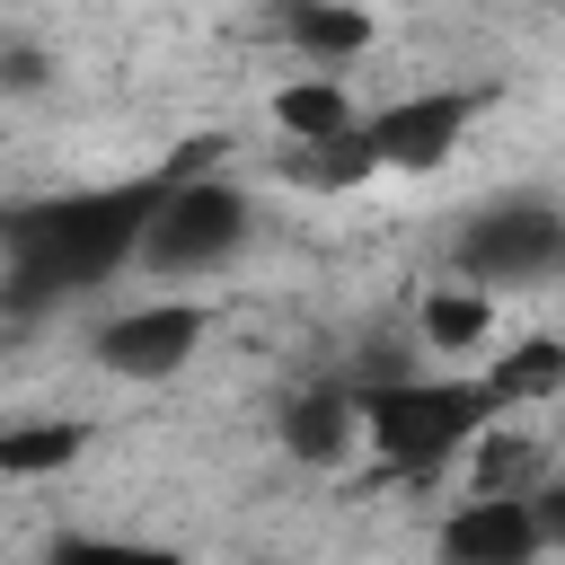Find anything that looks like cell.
I'll use <instances>...</instances> for the list:
<instances>
[{"label": "cell", "instance_id": "1", "mask_svg": "<svg viewBox=\"0 0 565 565\" xmlns=\"http://www.w3.org/2000/svg\"><path fill=\"white\" fill-rule=\"evenodd\" d=\"M159 194H168V177H132V185H88V194L9 212V282H0L9 318L26 327L44 300L88 291L115 265H132L150 221H159Z\"/></svg>", "mask_w": 565, "mask_h": 565}, {"label": "cell", "instance_id": "2", "mask_svg": "<svg viewBox=\"0 0 565 565\" xmlns=\"http://www.w3.org/2000/svg\"><path fill=\"white\" fill-rule=\"evenodd\" d=\"M494 415H503V406H494L486 380L397 371V380H371V388H362V441L388 459V477H433V468L459 459Z\"/></svg>", "mask_w": 565, "mask_h": 565}, {"label": "cell", "instance_id": "3", "mask_svg": "<svg viewBox=\"0 0 565 565\" xmlns=\"http://www.w3.org/2000/svg\"><path fill=\"white\" fill-rule=\"evenodd\" d=\"M247 194L221 185V177H194V185H168L159 194V221L141 238V274H221L238 247H247Z\"/></svg>", "mask_w": 565, "mask_h": 565}, {"label": "cell", "instance_id": "4", "mask_svg": "<svg viewBox=\"0 0 565 565\" xmlns=\"http://www.w3.org/2000/svg\"><path fill=\"white\" fill-rule=\"evenodd\" d=\"M547 265H565V212L539 203V194H512V203H486L468 230H459V274L468 282H539Z\"/></svg>", "mask_w": 565, "mask_h": 565}, {"label": "cell", "instance_id": "5", "mask_svg": "<svg viewBox=\"0 0 565 565\" xmlns=\"http://www.w3.org/2000/svg\"><path fill=\"white\" fill-rule=\"evenodd\" d=\"M203 335H212V309H203V300H141V309L106 318L88 353H97V371H115V380H177Z\"/></svg>", "mask_w": 565, "mask_h": 565}, {"label": "cell", "instance_id": "6", "mask_svg": "<svg viewBox=\"0 0 565 565\" xmlns=\"http://www.w3.org/2000/svg\"><path fill=\"white\" fill-rule=\"evenodd\" d=\"M468 124H477V97H468V88H433V97H397V106H380L362 132H371L380 168L424 177V168H441V159L459 150Z\"/></svg>", "mask_w": 565, "mask_h": 565}, {"label": "cell", "instance_id": "7", "mask_svg": "<svg viewBox=\"0 0 565 565\" xmlns=\"http://www.w3.org/2000/svg\"><path fill=\"white\" fill-rule=\"evenodd\" d=\"M433 556H441V565H539L547 539H539L530 494H468V503L441 521Z\"/></svg>", "mask_w": 565, "mask_h": 565}, {"label": "cell", "instance_id": "8", "mask_svg": "<svg viewBox=\"0 0 565 565\" xmlns=\"http://www.w3.org/2000/svg\"><path fill=\"white\" fill-rule=\"evenodd\" d=\"M353 433H362V388L353 380H318V388H300L282 406V450L300 468H335L353 450Z\"/></svg>", "mask_w": 565, "mask_h": 565}, {"label": "cell", "instance_id": "9", "mask_svg": "<svg viewBox=\"0 0 565 565\" xmlns=\"http://www.w3.org/2000/svg\"><path fill=\"white\" fill-rule=\"evenodd\" d=\"M274 132L282 141H344V132H362V115H353V88L344 79H282L274 88Z\"/></svg>", "mask_w": 565, "mask_h": 565}, {"label": "cell", "instance_id": "10", "mask_svg": "<svg viewBox=\"0 0 565 565\" xmlns=\"http://www.w3.org/2000/svg\"><path fill=\"white\" fill-rule=\"evenodd\" d=\"M468 477H477V494H539L556 477V459H547V441H530L512 424H486L468 441Z\"/></svg>", "mask_w": 565, "mask_h": 565}, {"label": "cell", "instance_id": "11", "mask_svg": "<svg viewBox=\"0 0 565 565\" xmlns=\"http://www.w3.org/2000/svg\"><path fill=\"white\" fill-rule=\"evenodd\" d=\"M362 124H371V115H362ZM362 177H380L371 132H344V141H282V185H309V194H353Z\"/></svg>", "mask_w": 565, "mask_h": 565}, {"label": "cell", "instance_id": "12", "mask_svg": "<svg viewBox=\"0 0 565 565\" xmlns=\"http://www.w3.org/2000/svg\"><path fill=\"white\" fill-rule=\"evenodd\" d=\"M477 380L494 388V406H503V415H512V406H547V397H565V344H556V335H530V344L494 353Z\"/></svg>", "mask_w": 565, "mask_h": 565}, {"label": "cell", "instance_id": "13", "mask_svg": "<svg viewBox=\"0 0 565 565\" xmlns=\"http://www.w3.org/2000/svg\"><path fill=\"white\" fill-rule=\"evenodd\" d=\"M282 35L309 53V62H353L371 44V18L353 0H282Z\"/></svg>", "mask_w": 565, "mask_h": 565}, {"label": "cell", "instance_id": "14", "mask_svg": "<svg viewBox=\"0 0 565 565\" xmlns=\"http://www.w3.org/2000/svg\"><path fill=\"white\" fill-rule=\"evenodd\" d=\"M494 335V291L486 282H450V291H424V344L433 353H468Z\"/></svg>", "mask_w": 565, "mask_h": 565}, {"label": "cell", "instance_id": "15", "mask_svg": "<svg viewBox=\"0 0 565 565\" xmlns=\"http://www.w3.org/2000/svg\"><path fill=\"white\" fill-rule=\"evenodd\" d=\"M88 450V424H18L0 433V477H53Z\"/></svg>", "mask_w": 565, "mask_h": 565}, {"label": "cell", "instance_id": "16", "mask_svg": "<svg viewBox=\"0 0 565 565\" xmlns=\"http://www.w3.org/2000/svg\"><path fill=\"white\" fill-rule=\"evenodd\" d=\"M44 565H185L177 547H159V539H106V530H62L53 547H44Z\"/></svg>", "mask_w": 565, "mask_h": 565}, {"label": "cell", "instance_id": "17", "mask_svg": "<svg viewBox=\"0 0 565 565\" xmlns=\"http://www.w3.org/2000/svg\"><path fill=\"white\" fill-rule=\"evenodd\" d=\"M530 512H539V539H547V547H565V477H547V486L530 494Z\"/></svg>", "mask_w": 565, "mask_h": 565}, {"label": "cell", "instance_id": "18", "mask_svg": "<svg viewBox=\"0 0 565 565\" xmlns=\"http://www.w3.org/2000/svg\"><path fill=\"white\" fill-rule=\"evenodd\" d=\"M35 79H44V71H35V53H26V44H9V88H35Z\"/></svg>", "mask_w": 565, "mask_h": 565}]
</instances>
